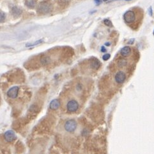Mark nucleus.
I'll return each mask as SVG.
<instances>
[{"mask_svg": "<svg viewBox=\"0 0 154 154\" xmlns=\"http://www.w3.org/2000/svg\"><path fill=\"white\" fill-rule=\"evenodd\" d=\"M51 5L46 1L41 2L38 5L37 12L40 14H46L51 10Z\"/></svg>", "mask_w": 154, "mask_h": 154, "instance_id": "f257e3e1", "label": "nucleus"}, {"mask_svg": "<svg viewBox=\"0 0 154 154\" xmlns=\"http://www.w3.org/2000/svg\"><path fill=\"white\" fill-rule=\"evenodd\" d=\"M77 128V122L74 120H69L64 125L65 130L68 132H73Z\"/></svg>", "mask_w": 154, "mask_h": 154, "instance_id": "f03ea898", "label": "nucleus"}, {"mask_svg": "<svg viewBox=\"0 0 154 154\" xmlns=\"http://www.w3.org/2000/svg\"><path fill=\"white\" fill-rule=\"evenodd\" d=\"M67 110L69 113H75L79 108V104L75 100H71L67 104Z\"/></svg>", "mask_w": 154, "mask_h": 154, "instance_id": "7ed1b4c3", "label": "nucleus"}, {"mask_svg": "<svg viewBox=\"0 0 154 154\" xmlns=\"http://www.w3.org/2000/svg\"><path fill=\"white\" fill-rule=\"evenodd\" d=\"M123 19L128 24H132L136 21V15L133 11L129 10L126 12L123 15Z\"/></svg>", "mask_w": 154, "mask_h": 154, "instance_id": "20e7f679", "label": "nucleus"}, {"mask_svg": "<svg viewBox=\"0 0 154 154\" xmlns=\"http://www.w3.org/2000/svg\"><path fill=\"white\" fill-rule=\"evenodd\" d=\"M4 138L6 142L11 143L16 139V135L14 131L12 130H9L6 131L4 134Z\"/></svg>", "mask_w": 154, "mask_h": 154, "instance_id": "39448f33", "label": "nucleus"}, {"mask_svg": "<svg viewBox=\"0 0 154 154\" xmlns=\"http://www.w3.org/2000/svg\"><path fill=\"white\" fill-rule=\"evenodd\" d=\"M19 88L18 86H15L12 87L9 89L6 92V95L8 97L11 98H15L17 97L18 94H19Z\"/></svg>", "mask_w": 154, "mask_h": 154, "instance_id": "423d86ee", "label": "nucleus"}, {"mask_svg": "<svg viewBox=\"0 0 154 154\" xmlns=\"http://www.w3.org/2000/svg\"><path fill=\"white\" fill-rule=\"evenodd\" d=\"M125 78H126V76H125V73L122 71H120L117 72L115 76V81L118 83H122L125 81Z\"/></svg>", "mask_w": 154, "mask_h": 154, "instance_id": "0eeeda50", "label": "nucleus"}, {"mask_svg": "<svg viewBox=\"0 0 154 154\" xmlns=\"http://www.w3.org/2000/svg\"><path fill=\"white\" fill-rule=\"evenodd\" d=\"M60 101L57 98H55V99H53V100H51V102L49 104V107L53 110H56L60 107Z\"/></svg>", "mask_w": 154, "mask_h": 154, "instance_id": "6e6552de", "label": "nucleus"}, {"mask_svg": "<svg viewBox=\"0 0 154 154\" xmlns=\"http://www.w3.org/2000/svg\"><path fill=\"white\" fill-rule=\"evenodd\" d=\"M131 52V47H129V46H125V47H123L122 49V50L120 51V54L122 56H124V57H126L128 56L130 54Z\"/></svg>", "mask_w": 154, "mask_h": 154, "instance_id": "1a4fd4ad", "label": "nucleus"}, {"mask_svg": "<svg viewBox=\"0 0 154 154\" xmlns=\"http://www.w3.org/2000/svg\"><path fill=\"white\" fill-rule=\"evenodd\" d=\"M90 66L94 69H98L100 66V61L97 60L96 58H93L92 61L90 62Z\"/></svg>", "mask_w": 154, "mask_h": 154, "instance_id": "9d476101", "label": "nucleus"}, {"mask_svg": "<svg viewBox=\"0 0 154 154\" xmlns=\"http://www.w3.org/2000/svg\"><path fill=\"white\" fill-rule=\"evenodd\" d=\"M51 59L49 56H43V57H42L41 59H40V63H41V64L42 65H44V66L48 65L51 63Z\"/></svg>", "mask_w": 154, "mask_h": 154, "instance_id": "9b49d317", "label": "nucleus"}, {"mask_svg": "<svg viewBox=\"0 0 154 154\" xmlns=\"http://www.w3.org/2000/svg\"><path fill=\"white\" fill-rule=\"evenodd\" d=\"M12 14L15 17H19V15H21V14L22 13V10L19 8L17 7V6H14L12 8Z\"/></svg>", "mask_w": 154, "mask_h": 154, "instance_id": "f8f14e48", "label": "nucleus"}, {"mask_svg": "<svg viewBox=\"0 0 154 154\" xmlns=\"http://www.w3.org/2000/svg\"><path fill=\"white\" fill-rule=\"evenodd\" d=\"M35 0H27L26 1V5L28 7L31 8H33L35 6Z\"/></svg>", "mask_w": 154, "mask_h": 154, "instance_id": "ddd939ff", "label": "nucleus"}, {"mask_svg": "<svg viewBox=\"0 0 154 154\" xmlns=\"http://www.w3.org/2000/svg\"><path fill=\"white\" fill-rule=\"evenodd\" d=\"M5 17H6L5 13L3 12H0V22H4L5 20Z\"/></svg>", "mask_w": 154, "mask_h": 154, "instance_id": "4468645a", "label": "nucleus"}, {"mask_svg": "<svg viewBox=\"0 0 154 154\" xmlns=\"http://www.w3.org/2000/svg\"><path fill=\"white\" fill-rule=\"evenodd\" d=\"M42 42V40H38V41L33 43V44H28L27 45H26V47H32V46H36V45H38V44H40Z\"/></svg>", "mask_w": 154, "mask_h": 154, "instance_id": "2eb2a0df", "label": "nucleus"}, {"mask_svg": "<svg viewBox=\"0 0 154 154\" xmlns=\"http://www.w3.org/2000/svg\"><path fill=\"white\" fill-rule=\"evenodd\" d=\"M104 22L106 26H112V22H111V21L108 20V19L104 20Z\"/></svg>", "mask_w": 154, "mask_h": 154, "instance_id": "dca6fc26", "label": "nucleus"}, {"mask_svg": "<svg viewBox=\"0 0 154 154\" xmlns=\"http://www.w3.org/2000/svg\"><path fill=\"white\" fill-rule=\"evenodd\" d=\"M109 58H110V54H104V56H103V57H102L103 60H104V61L108 60Z\"/></svg>", "mask_w": 154, "mask_h": 154, "instance_id": "f3484780", "label": "nucleus"}, {"mask_svg": "<svg viewBox=\"0 0 154 154\" xmlns=\"http://www.w3.org/2000/svg\"><path fill=\"white\" fill-rule=\"evenodd\" d=\"M71 1V0H60V3L61 4H65V5H67V4H69Z\"/></svg>", "mask_w": 154, "mask_h": 154, "instance_id": "a211bd4d", "label": "nucleus"}, {"mask_svg": "<svg viewBox=\"0 0 154 154\" xmlns=\"http://www.w3.org/2000/svg\"><path fill=\"white\" fill-rule=\"evenodd\" d=\"M126 65V61L125 60H120L119 62V65L122 67Z\"/></svg>", "mask_w": 154, "mask_h": 154, "instance_id": "6ab92c4d", "label": "nucleus"}, {"mask_svg": "<svg viewBox=\"0 0 154 154\" xmlns=\"http://www.w3.org/2000/svg\"><path fill=\"white\" fill-rule=\"evenodd\" d=\"M101 50H102V52H106V49H105V47H102L101 49Z\"/></svg>", "mask_w": 154, "mask_h": 154, "instance_id": "aec40b11", "label": "nucleus"}, {"mask_svg": "<svg viewBox=\"0 0 154 154\" xmlns=\"http://www.w3.org/2000/svg\"><path fill=\"white\" fill-rule=\"evenodd\" d=\"M103 1H107V0H103Z\"/></svg>", "mask_w": 154, "mask_h": 154, "instance_id": "412c9836", "label": "nucleus"}, {"mask_svg": "<svg viewBox=\"0 0 154 154\" xmlns=\"http://www.w3.org/2000/svg\"></svg>", "mask_w": 154, "mask_h": 154, "instance_id": "4be33fe9", "label": "nucleus"}]
</instances>
